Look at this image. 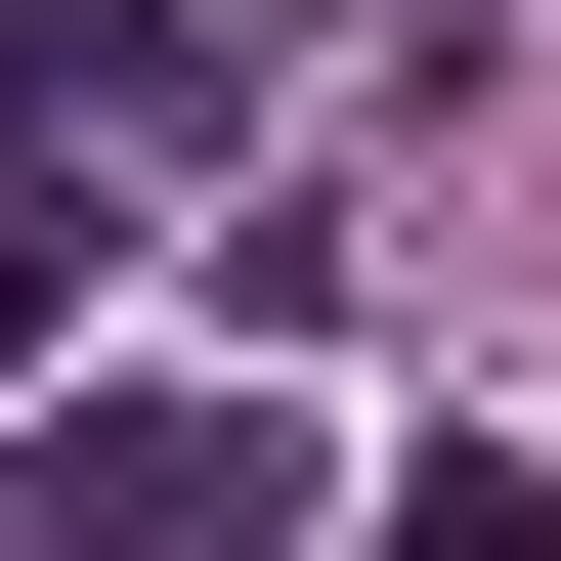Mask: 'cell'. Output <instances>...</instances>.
Returning a JSON list of instances; mask_svg holds the SVG:
<instances>
[{
    "instance_id": "cell-1",
    "label": "cell",
    "mask_w": 561,
    "mask_h": 561,
    "mask_svg": "<svg viewBox=\"0 0 561 561\" xmlns=\"http://www.w3.org/2000/svg\"><path fill=\"white\" fill-rule=\"evenodd\" d=\"M260 476H302L260 389H44L0 432V561H260Z\"/></svg>"
},
{
    "instance_id": "cell-2",
    "label": "cell",
    "mask_w": 561,
    "mask_h": 561,
    "mask_svg": "<svg viewBox=\"0 0 561 561\" xmlns=\"http://www.w3.org/2000/svg\"><path fill=\"white\" fill-rule=\"evenodd\" d=\"M0 130H44V173H173L216 130V0H0Z\"/></svg>"
},
{
    "instance_id": "cell-3",
    "label": "cell",
    "mask_w": 561,
    "mask_h": 561,
    "mask_svg": "<svg viewBox=\"0 0 561 561\" xmlns=\"http://www.w3.org/2000/svg\"><path fill=\"white\" fill-rule=\"evenodd\" d=\"M44 346H87V173H0V432H44Z\"/></svg>"
}]
</instances>
